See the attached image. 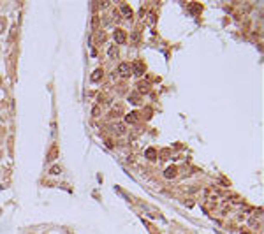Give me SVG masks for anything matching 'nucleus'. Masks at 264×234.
<instances>
[{"label":"nucleus","mask_w":264,"mask_h":234,"mask_svg":"<svg viewBox=\"0 0 264 234\" xmlns=\"http://www.w3.org/2000/svg\"><path fill=\"white\" fill-rule=\"evenodd\" d=\"M241 234H248V233H241Z\"/></svg>","instance_id":"nucleus-17"},{"label":"nucleus","mask_w":264,"mask_h":234,"mask_svg":"<svg viewBox=\"0 0 264 234\" xmlns=\"http://www.w3.org/2000/svg\"><path fill=\"white\" fill-rule=\"evenodd\" d=\"M116 72H118V76H120V78H131V74H132L131 63H127V62H122V63L118 65Z\"/></svg>","instance_id":"nucleus-1"},{"label":"nucleus","mask_w":264,"mask_h":234,"mask_svg":"<svg viewBox=\"0 0 264 234\" xmlns=\"http://www.w3.org/2000/svg\"><path fill=\"white\" fill-rule=\"evenodd\" d=\"M176 174H178V169H176L174 166H169V167L164 171V176H166V178H169V180H171V178H174Z\"/></svg>","instance_id":"nucleus-6"},{"label":"nucleus","mask_w":264,"mask_h":234,"mask_svg":"<svg viewBox=\"0 0 264 234\" xmlns=\"http://www.w3.org/2000/svg\"><path fill=\"white\" fill-rule=\"evenodd\" d=\"M137 120H139V115H137V111H132V113H129L127 116H125V121L127 123H137Z\"/></svg>","instance_id":"nucleus-4"},{"label":"nucleus","mask_w":264,"mask_h":234,"mask_svg":"<svg viewBox=\"0 0 264 234\" xmlns=\"http://www.w3.org/2000/svg\"><path fill=\"white\" fill-rule=\"evenodd\" d=\"M60 173V166H53L51 167V174H58Z\"/></svg>","instance_id":"nucleus-14"},{"label":"nucleus","mask_w":264,"mask_h":234,"mask_svg":"<svg viewBox=\"0 0 264 234\" xmlns=\"http://www.w3.org/2000/svg\"><path fill=\"white\" fill-rule=\"evenodd\" d=\"M113 37H114V42H116V44H125V42H127V34H125L123 30H120V28L114 30Z\"/></svg>","instance_id":"nucleus-2"},{"label":"nucleus","mask_w":264,"mask_h":234,"mask_svg":"<svg viewBox=\"0 0 264 234\" xmlns=\"http://www.w3.org/2000/svg\"><path fill=\"white\" fill-rule=\"evenodd\" d=\"M2 26H4V20H0V32H2Z\"/></svg>","instance_id":"nucleus-16"},{"label":"nucleus","mask_w":264,"mask_h":234,"mask_svg":"<svg viewBox=\"0 0 264 234\" xmlns=\"http://www.w3.org/2000/svg\"><path fill=\"white\" fill-rule=\"evenodd\" d=\"M120 9H122V13H123V16H127V18H131V14H132V9H131V7H129V5H127V4H123V5H122Z\"/></svg>","instance_id":"nucleus-8"},{"label":"nucleus","mask_w":264,"mask_h":234,"mask_svg":"<svg viewBox=\"0 0 264 234\" xmlns=\"http://www.w3.org/2000/svg\"><path fill=\"white\" fill-rule=\"evenodd\" d=\"M132 71H134V74H137V76H141L143 72H145V65H143V62H136L134 65H131Z\"/></svg>","instance_id":"nucleus-3"},{"label":"nucleus","mask_w":264,"mask_h":234,"mask_svg":"<svg viewBox=\"0 0 264 234\" xmlns=\"http://www.w3.org/2000/svg\"><path fill=\"white\" fill-rule=\"evenodd\" d=\"M129 100H131L132 104H139V95L137 93H132L131 97H129Z\"/></svg>","instance_id":"nucleus-11"},{"label":"nucleus","mask_w":264,"mask_h":234,"mask_svg":"<svg viewBox=\"0 0 264 234\" xmlns=\"http://www.w3.org/2000/svg\"><path fill=\"white\" fill-rule=\"evenodd\" d=\"M114 132L116 134H125V125L123 123H116L114 125Z\"/></svg>","instance_id":"nucleus-9"},{"label":"nucleus","mask_w":264,"mask_h":234,"mask_svg":"<svg viewBox=\"0 0 264 234\" xmlns=\"http://www.w3.org/2000/svg\"><path fill=\"white\" fill-rule=\"evenodd\" d=\"M55 157H57V148H53V150H51V153H49V157H48V158H49V160H53Z\"/></svg>","instance_id":"nucleus-15"},{"label":"nucleus","mask_w":264,"mask_h":234,"mask_svg":"<svg viewBox=\"0 0 264 234\" xmlns=\"http://www.w3.org/2000/svg\"><path fill=\"white\" fill-rule=\"evenodd\" d=\"M92 115H94V116H99V115H100V107H99V106H95L94 109H92Z\"/></svg>","instance_id":"nucleus-13"},{"label":"nucleus","mask_w":264,"mask_h":234,"mask_svg":"<svg viewBox=\"0 0 264 234\" xmlns=\"http://www.w3.org/2000/svg\"><path fill=\"white\" fill-rule=\"evenodd\" d=\"M104 76V72H102V69H95L94 72H92V81H100Z\"/></svg>","instance_id":"nucleus-7"},{"label":"nucleus","mask_w":264,"mask_h":234,"mask_svg":"<svg viewBox=\"0 0 264 234\" xmlns=\"http://www.w3.org/2000/svg\"><path fill=\"white\" fill-rule=\"evenodd\" d=\"M108 55H109L111 58H116V57H118V48H116V46H111V48L108 49Z\"/></svg>","instance_id":"nucleus-10"},{"label":"nucleus","mask_w":264,"mask_h":234,"mask_svg":"<svg viewBox=\"0 0 264 234\" xmlns=\"http://www.w3.org/2000/svg\"><path fill=\"white\" fill-rule=\"evenodd\" d=\"M155 153H157V152H155L153 148H150V150H146V157H148V158H151V160L155 158Z\"/></svg>","instance_id":"nucleus-12"},{"label":"nucleus","mask_w":264,"mask_h":234,"mask_svg":"<svg viewBox=\"0 0 264 234\" xmlns=\"http://www.w3.org/2000/svg\"><path fill=\"white\" fill-rule=\"evenodd\" d=\"M137 90H139V93H146L150 90V83L148 81H139L137 83Z\"/></svg>","instance_id":"nucleus-5"}]
</instances>
